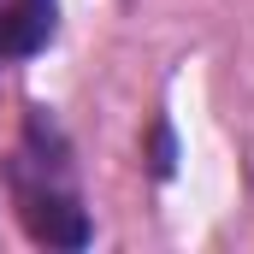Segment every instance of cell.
Wrapping results in <instances>:
<instances>
[{
    "label": "cell",
    "mask_w": 254,
    "mask_h": 254,
    "mask_svg": "<svg viewBox=\"0 0 254 254\" xmlns=\"http://www.w3.org/2000/svg\"><path fill=\"white\" fill-rule=\"evenodd\" d=\"M54 172H60V154L48 160V154H36V142H24V154H18V166H12L18 219H24V231H30L36 243H48V249H83V243H89V219H83L77 195L65 190Z\"/></svg>",
    "instance_id": "cell-1"
},
{
    "label": "cell",
    "mask_w": 254,
    "mask_h": 254,
    "mask_svg": "<svg viewBox=\"0 0 254 254\" xmlns=\"http://www.w3.org/2000/svg\"><path fill=\"white\" fill-rule=\"evenodd\" d=\"M54 36V0H0V54L24 60Z\"/></svg>",
    "instance_id": "cell-2"
},
{
    "label": "cell",
    "mask_w": 254,
    "mask_h": 254,
    "mask_svg": "<svg viewBox=\"0 0 254 254\" xmlns=\"http://www.w3.org/2000/svg\"><path fill=\"white\" fill-rule=\"evenodd\" d=\"M154 172L172 178V130H166V125H154Z\"/></svg>",
    "instance_id": "cell-3"
}]
</instances>
